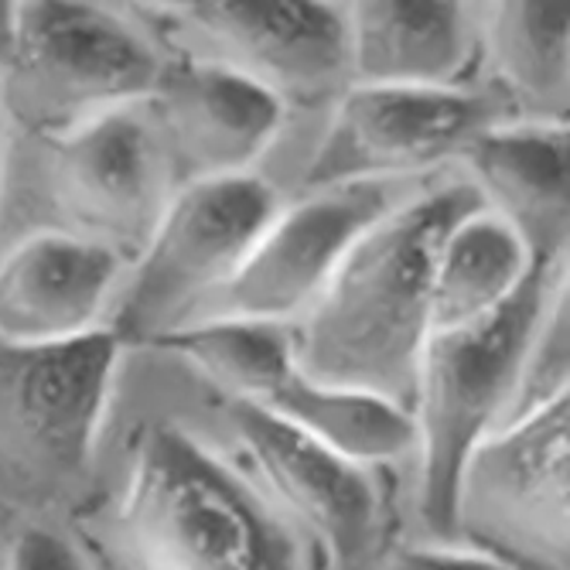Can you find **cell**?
<instances>
[{
    "instance_id": "1",
    "label": "cell",
    "mask_w": 570,
    "mask_h": 570,
    "mask_svg": "<svg viewBox=\"0 0 570 570\" xmlns=\"http://www.w3.org/2000/svg\"><path fill=\"white\" fill-rule=\"evenodd\" d=\"M475 209H482V198L461 178L393 205L373 223L291 332L297 370L322 386L410 413L431 338L438 253Z\"/></svg>"
},
{
    "instance_id": "2",
    "label": "cell",
    "mask_w": 570,
    "mask_h": 570,
    "mask_svg": "<svg viewBox=\"0 0 570 570\" xmlns=\"http://www.w3.org/2000/svg\"><path fill=\"white\" fill-rule=\"evenodd\" d=\"M117 543L127 570H311L281 505L171 424L137 444Z\"/></svg>"
},
{
    "instance_id": "3",
    "label": "cell",
    "mask_w": 570,
    "mask_h": 570,
    "mask_svg": "<svg viewBox=\"0 0 570 570\" xmlns=\"http://www.w3.org/2000/svg\"><path fill=\"white\" fill-rule=\"evenodd\" d=\"M168 56L134 18L96 4H0V110L62 140L144 102Z\"/></svg>"
},
{
    "instance_id": "4",
    "label": "cell",
    "mask_w": 570,
    "mask_h": 570,
    "mask_svg": "<svg viewBox=\"0 0 570 570\" xmlns=\"http://www.w3.org/2000/svg\"><path fill=\"white\" fill-rule=\"evenodd\" d=\"M567 261H533L530 277L495 315L434 332L424 345L410 421L421 448V520L441 540H454V492L472 451L499 431L520 373L527 342Z\"/></svg>"
},
{
    "instance_id": "5",
    "label": "cell",
    "mask_w": 570,
    "mask_h": 570,
    "mask_svg": "<svg viewBox=\"0 0 570 570\" xmlns=\"http://www.w3.org/2000/svg\"><path fill=\"white\" fill-rule=\"evenodd\" d=\"M165 56L219 66L267 89L284 110L325 107L352 86L348 24L338 4L287 0H188L137 4Z\"/></svg>"
},
{
    "instance_id": "6",
    "label": "cell",
    "mask_w": 570,
    "mask_h": 570,
    "mask_svg": "<svg viewBox=\"0 0 570 570\" xmlns=\"http://www.w3.org/2000/svg\"><path fill=\"white\" fill-rule=\"evenodd\" d=\"M277 213L274 188L256 175L178 188L107 328L117 345L154 348L195 325Z\"/></svg>"
},
{
    "instance_id": "7",
    "label": "cell",
    "mask_w": 570,
    "mask_h": 570,
    "mask_svg": "<svg viewBox=\"0 0 570 570\" xmlns=\"http://www.w3.org/2000/svg\"><path fill=\"white\" fill-rule=\"evenodd\" d=\"M154 348L181 355L226 400L249 403L274 421L328 444L332 451L376 464L417 448L410 413L373 396L342 393L307 380L291 355V335L281 325L213 322L191 325Z\"/></svg>"
},
{
    "instance_id": "8",
    "label": "cell",
    "mask_w": 570,
    "mask_h": 570,
    "mask_svg": "<svg viewBox=\"0 0 570 570\" xmlns=\"http://www.w3.org/2000/svg\"><path fill=\"white\" fill-rule=\"evenodd\" d=\"M120 352L102 328L62 345L0 342V479L48 495L89 472Z\"/></svg>"
},
{
    "instance_id": "9",
    "label": "cell",
    "mask_w": 570,
    "mask_h": 570,
    "mask_svg": "<svg viewBox=\"0 0 570 570\" xmlns=\"http://www.w3.org/2000/svg\"><path fill=\"white\" fill-rule=\"evenodd\" d=\"M567 413L560 400L489 434L454 492V537L505 570H567Z\"/></svg>"
},
{
    "instance_id": "10",
    "label": "cell",
    "mask_w": 570,
    "mask_h": 570,
    "mask_svg": "<svg viewBox=\"0 0 570 570\" xmlns=\"http://www.w3.org/2000/svg\"><path fill=\"white\" fill-rule=\"evenodd\" d=\"M505 120H512V114L495 89L348 86L335 102L304 185L325 191L417 175L464 158L475 137Z\"/></svg>"
},
{
    "instance_id": "11",
    "label": "cell",
    "mask_w": 570,
    "mask_h": 570,
    "mask_svg": "<svg viewBox=\"0 0 570 570\" xmlns=\"http://www.w3.org/2000/svg\"><path fill=\"white\" fill-rule=\"evenodd\" d=\"M390 209L393 205L383 185L311 191L271 219L239 271L198 311L195 325H281L301 318L338 271L348 246Z\"/></svg>"
},
{
    "instance_id": "12",
    "label": "cell",
    "mask_w": 570,
    "mask_h": 570,
    "mask_svg": "<svg viewBox=\"0 0 570 570\" xmlns=\"http://www.w3.org/2000/svg\"><path fill=\"white\" fill-rule=\"evenodd\" d=\"M51 195L69 233L137 261L175 195L144 107L99 117L51 144Z\"/></svg>"
},
{
    "instance_id": "13",
    "label": "cell",
    "mask_w": 570,
    "mask_h": 570,
    "mask_svg": "<svg viewBox=\"0 0 570 570\" xmlns=\"http://www.w3.org/2000/svg\"><path fill=\"white\" fill-rule=\"evenodd\" d=\"M226 417L281 512L315 537L332 570H380L383 502L366 464L249 403L229 400Z\"/></svg>"
},
{
    "instance_id": "14",
    "label": "cell",
    "mask_w": 570,
    "mask_h": 570,
    "mask_svg": "<svg viewBox=\"0 0 570 570\" xmlns=\"http://www.w3.org/2000/svg\"><path fill=\"white\" fill-rule=\"evenodd\" d=\"M158 137L175 191L253 175L284 130L287 110L249 79L191 59H171L140 102Z\"/></svg>"
},
{
    "instance_id": "15",
    "label": "cell",
    "mask_w": 570,
    "mask_h": 570,
    "mask_svg": "<svg viewBox=\"0 0 570 570\" xmlns=\"http://www.w3.org/2000/svg\"><path fill=\"white\" fill-rule=\"evenodd\" d=\"M124 261L69 229L21 239L0 261V342L62 345L99 332Z\"/></svg>"
},
{
    "instance_id": "16",
    "label": "cell",
    "mask_w": 570,
    "mask_h": 570,
    "mask_svg": "<svg viewBox=\"0 0 570 570\" xmlns=\"http://www.w3.org/2000/svg\"><path fill=\"white\" fill-rule=\"evenodd\" d=\"M482 205L523 239L533 261H567V124L505 120L464 150Z\"/></svg>"
},
{
    "instance_id": "17",
    "label": "cell",
    "mask_w": 570,
    "mask_h": 570,
    "mask_svg": "<svg viewBox=\"0 0 570 570\" xmlns=\"http://www.w3.org/2000/svg\"><path fill=\"white\" fill-rule=\"evenodd\" d=\"M345 24L352 86L454 89L479 59V24L464 4H348Z\"/></svg>"
},
{
    "instance_id": "18",
    "label": "cell",
    "mask_w": 570,
    "mask_h": 570,
    "mask_svg": "<svg viewBox=\"0 0 570 570\" xmlns=\"http://www.w3.org/2000/svg\"><path fill=\"white\" fill-rule=\"evenodd\" d=\"M479 51L512 120L567 124V4H489Z\"/></svg>"
},
{
    "instance_id": "19",
    "label": "cell",
    "mask_w": 570,
    "mask_h": 570,
    "mask_svg": "<svg viewBox=\"0 0 570 570\" xmlns=\"http://www.w3.org/2000/svg\"><path fill=\"white\" fill-rule=\"evenodd\" d=\"M533 256L485 205L464 216L444 239L431 287V335L469 328L523 287Z\"/></svg>"
},
{
    "instance_id": "20",
    "label": "cell",
    "mask_w": 570,
    "mask_h": 570,
    "mask_svg": "<svg viewBox=\"0 0 570 570\" xmlns=\"http://www.w3.org/2000/svg\"><path fill=\"white\" fill-rule=\"evenodd\" d=\"M567 355H570V311H567V277H563L553 287L543 315L527 342L499 431L567 400Z\"/></svg>"
},
{
    "instance_id": "21",
    "label": "cell",
    "mask_w": 570,
    "mask_h": 570,
    "mask_svg": "<svg viewBox=\"0 0 570 570\" xmlns=\"http://www.w3.org/2000/svg\"><path fill=\"white\" fill-rule=\"evenodd\" d=\"M4 570H86V563L62 537L48 530H24L11 543Z\"/></svg>"
},
{
    "instance_id": "22",
    "label": "cell",
    "mask_w": 570,
    "mask_h": 570,
    "mask_svg": "<svg viewBox=\"0 0 570 570\" xmlns=\"http://www.w3.org/2000/svg\"><path fill=\"white\" fill-rule=\"evenodd\" d=\"M383 570H505L479 550H448V547H413L400 550Z\"/></svg>"
},
{
    "instance_id": "23",
    "label": "cell",
    "mask_w": 570,
    "mask_h": 570,
    "mask_svg": "<svg viewBox=\"0 0 570 570\" xmlns=\"http://www.w3.org/2000/svg\"><path fill=\"white\" fill-rule=\"evenodd\" d=\"M0 168H4V110H0Z\"/></svg>"
},
{
    "instance_id": "24",
    "label": "cell",
    "mask_w": 570,
    "mask_h": 570,
    "mask_svg": "<svg viewBox=\"0 0 570 570\" xmlns=\"http://www.w3.org/2000/svg\"><path fill=\"white\" fill-rule=\"evenodd\" d=\"M380 570H383V567H380Z\"/></svg>"
}]
</instances>
